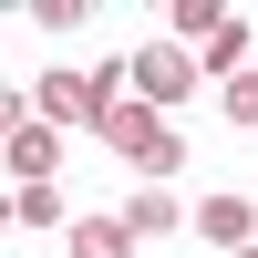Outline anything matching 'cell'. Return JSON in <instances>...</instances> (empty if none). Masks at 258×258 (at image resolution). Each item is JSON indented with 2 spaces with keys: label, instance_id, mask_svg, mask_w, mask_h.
Wrapping results in <instances>:
<instances>
[{
  "label": "cell",
  "instance_id": "6da1fadb",
  "mask_svg": "<svg viewBox=\"0 0 258 258\" xmlns=\"http://www.w3.org/2000/svg\"><path fill=\"white\" fill-rule=\"evenodd\" d=\"M93 135L114 145V155L135 165L145 186H165V176H176V165H186V135H176V124H165V114H155V103H135V93H124L114 114H93Z\"/></svg>",
  "mask_w": 258,
  "mask_h": 258
},
{
  "label": "cell",
  "instance_id": "7c38bea8",
  "mask_svg": "<svg viewBox=\"0 0 258 258\" xmlns=\"http://www.w3.org/2000/svg\"><path fill=\"white\" fill-rule=\"evenodd\" d=\"M11 124H31V103H21V93H0V135H11Z\"/></svg>",
  "mask_w": 258,
  "mask_h": 258
},
{
  "label": "cell",
  "instance_id": "30bf717a",
  "mask_svg": "<svg viewBox=\"0 0 258 258\" xmlns=\"http://www.w3.org/2000/svg\"><path fill=\"white\" fill-rule=\"evenodd\" d=\"M11 217H21V227H73V217H62V186H21Z\"/></svg>",
  "mask_w": 258,
  "mask_h": 258
},
{
  "label": "cell",
  "instance_id": "ba28073f",
  "mask_svg": "<svg viewBox=\"0 0 258 258\" xmlns=\"http://www.w3.org/2000/svg\"><path fill=\"white\" fill-rule=\"evenodd\" d=\"M124 227H135V238H165V227H186V207L165 197V186H135V207H124Z\"/></svg>",
  "mask_w": 258,
  "mask_h": 258
},
{
  "label": "cell",
  "instance_id": "5b68a950",
  "mask_svg": "<svg viewBox=\"0 0 258 258\" xmlns=\"http://www.w3.org/2000/svg\"><path fill=\"white\" fill-rule=\"evenodd\" d=\"M31 114H41V124H93L103 103H93V83H83V73H41V93H31Z\"/></svg>",
  "mask_w": 258,
  "mask_h": 258
},
{
  "label": "cell",
  "instance_id": "3957f363",
  "mask_svg": "<svg viewBox=\"0 0 258 258\" xmlns=\"http://www.w3.org/2000/svg\"><path fill=\"white\" fill-rule=\"evenodd\" d=\"M186 227H197L207 248L238 258V248H258V197H197V207H186Z\"/></svg>",
  "mask_w": 258,
  "mask_h": 258
},
{
  "label": "cell",
  "instance_id": "7a4b0ae2",
  "mask_svg": "<svg viewBox=\"0 0 258 258\" xmlns=\"http://www.w3.org/2000/svg\"><path fill=\"white\" fill-rule=\"evenodd\" d=\"M124 83H135V103H186L197 93V52H186V41H135V52H124Z\"/></svg>",
  "mask_w": 258,
  "mask_h": 258
},
{
  "label": "cell",
  "instance_id": "277c9868",
  "mask_svg": "<svg viewBox=\"0 0 258 258\" xmlns=\"http://www.w3.org/2000/svg\"><path fill=\"white\" fill-rule=\"evenodd\" d=\"M0 155H11L21 186H52V155H62V145H52V124L31 114V124H11V135H0Z\"/></svg>",
  "mask_w": 258,
  "mask_h": 258
},
{
  "label": "cell",
  "instance_id": "5bb4252c",
  "mask_svg": "<svg viewBox=\"0 0 258 258\" xmlns=\"http://www.w3.org/2000/svg\"><path fill=\"white\" fill-rule=\"evenodd\" d=\"M238 258H258V248H238Z\"/></svg>",
  "mask_w": 258,
  "mask_h": 258
},
{
  "label": "cell",
  "instance_id": "9c48e42d",
  "mask_svg": "<svg viewBox=\"0 0 258 258\" xmlns=\"http://www.w3.org/2000/svg\"><path fill=\"white\" fill-rule=\"evenodd\" d=\"M207 31H217V0H176V11H165V41H186V52H197Z\"/></svg>",
  "mask_w": 258,
  "mask_h": 258
},
{
  "label": "cell",
  "instance_id": "8992f818",
  "mask_svg": "<svg viewBox=\"0 0 258 258\" xmlns=\"http://www.w3.org/2000/svg\"><path fill=\"white\" fill-rule=\"evenodd\" d=\"M62 248H73V258H135V227H124V207H103V217H73V227H62Z\"/></svg>",
  "mask_w": 258,
  "mask_h": 258
},
{
  "label": "cell",
  "instance_id": "4fadbf2b",
  "mask_svg": "<svg viewBox=\"0 0 258 258\" xmlns=\"http://www.w3.org/2000/svg\"><path fill=\"white\" fill-rule=\"evenodd\" d=\"M0 227H11V207H0Z\"/></svg>",
  "mask_w": 258,
  "mask_h": 258
},
{
  "label": "cell",
  "instance_id": "52a82bcc",
  "mask_svg": "<svg viewBox=\"0 0 258 258\" xmlns=\"http://www.w3.org/2000/svg\"><path fill=\"white\" fill-rule=\"evenodd\" d=\"M238 52H248V11H217V31L197 41V83H227V73H238Z\"/></svg>",
  "mask_w": 258,
  "mask_h": 258
},
{
  "label": "cell",
  "instance_id": "8fae6325",
  "mask_svg": "<svg viewBox=\"0 0 258 258\" xmlns=\"http://www.w3.org/2000/svg\"><path fill=\"white\" fill-rule=\"evenodd\" d=\"M217 114H227V124H258V73H227V83H217Z\"/></svg>",
  "mask_w": 258,
  "mask_h": 258
}]
</instances>
